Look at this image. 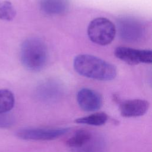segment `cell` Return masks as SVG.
<instances>
[{
    "instance_id": "1",
    "label": "cell",
    "mask_w": 152,
    "mask_h": 152,
    "mask_svg": "<svg viewBox=\"0 0 152 152\" xmlns=\"http://www.w3.org/2000/svg\"><path fill=\"white\" fill-rule=\"evenodd\" d=\"M74 68L80 75L99 81L113 80L117 74L113 65L88 54L77 55L74 60Z\"/></svg>"
},
{
    "instance_id": "2",
    "label": "cell",
    "mask_w": 152,
    "mask_h": 152,
    "mask_svg": "<svg viewBox=\"0 0 152 152\" xmlns=\"http://www.w3.org/2000/svg\"><path fill=\"white\" fill-rule=\"evenodd\" d=\"M20 61L27 69L37 72L42 69L48 60V49L40 38L31 37L21 44L20 50Z\"/></svg>"
},
{
    "instance_id": "3",
    "label": "cell",
    "mask_w": 152,
    "mask_h": 152,
    "mask_svg": "<svg viewBox=\"0 0 152 152\" xmlns=\"http://www.w3.org/2000/svg\"><path fill=\"white\" fill-rule=\"evenodd\" d=\"M116 28L114 24L104 17H97L89 23L87 34L91 42L99 45L110 44L115 38Z\"/></svg>"
},
{
    "instance_id": "4",
    "label": "cell",
    "mask_w": 152,
    "mask_h": 152,
    "mask_svg": "<svg viewBox=\"0 0 152 152\" xmlns=\"http://www.w3.org/2000/svg\"><path fill=\"white\" fill-rule=\"evenodd\" d=\"M68 131V128H30L20 129L17 132V135L20 138L25 140L49 141L55 140L64 135Z\"/></svg>"
},
{
    "instance_id": "5",
    "label": "cell",
    "mask_w": 152,
    "mask_h": 152,
    "mask_svg": "<svg viewBox=\"0 0 152 152\" xmlns=\"http://www.w3.org/2000/svg\"><path fill=\"white\" fill-rule=\"evenodd\" d=\"M118 29L122 39L126 42H137L141 38L144 32L142 24L132 17H124L118 21Z\"/></svg>"
},
{
    "instance_id": "6",
    "label": "cell",
    "mask_w": 152,
    "mask_h": 152,
    "mask_svg": "<svg viewBox=\"0 0 152 152\" xmlns=\"http://www.w3.org/2000/svg\"><path fill=\"white\" fill-rule=\"evenodd\" d=\"M114 53L117 58L130 65L150 64L152 61V52L150 50L118 46L115 49Z\"/></svg>"
},
{
    "instance_id": "7",
    "label": "cell",
    "mask_w": 152,
    "mask_h": 152,
    "mask_svg": "<svg viewBox=\"0 0 152 152\" xmlns=\"http://www.w3.org/2000/svg\"><path fill=\"white\" fill-rule=\"evenodd\" d=\"M77 100L79 106L86 112H94L99 110L102 105L100 94L90 88L80 89L77 94Z\"/></svg>"
},
{
    "instance_id": "8",
    "label": "cell",
    "mask_w": 152,
    "mask_h": 152,
    "mask_svg": "<svg viewBox=\"0 0 152 152\" xmlns=\"http://www.w3.org/2000/svg\"><path fill=\"white\" fill-rule=\"evenodd\" d=\"M149 103L142 99H132L121 102V115L125 118H135L142 116L148 110Z\"/></svg>"
},
{
    "instance_id": "9",
    "label": "cell",
    "mask_w": 152,
    "mask_h": 152,
    "mask_svg": "<svg viewBox=\"0 0 152 152\" xmlns=\"http://www.w3.org/2000/svg\"><path fill=\"white\" fill-rule=\"evenodd\" d=\"M68 0H39L41 11L47 15H59L66 12L69 8Z\"/></svg>"
},
{
    "instance_id": "10",
    "label": "cell",
    "mask_w": 152,
    "mask_h": 152,
    "mask_svg": "<svg viewBox=\"0 0 152 152\" xmlns=\"http://www.w3.org/2000/svg\"><path fill=\"white\" fill-rule=\"evenodd\" d=\"M92 137V134L88 131L78 130L66 141V144L70 148H78L84 145Z\"/></svg>"
},
{
    "instance_id": "11",
    "label": "cell",
    "mask_w": 152,
    "mask_h": 152,
    "mask_svg": "<svg viewBox=\"0 0 152 152\" xmlns=\"http://www.w3.org/2000/svg\"><path fill=\"white\" fill-rule=\"evenodd\" d=\"M108 116L104 112L95 113L86 116L77 118L75 122L78 124H86L93 126H100L106 124Z\"/></svg>"
},
{
    "instance_id": "12",
    "label": "cell",
    "mask_w": 152,
    "mask_h": 152,
    "mask_svg": "<svg viewBox=\"0 0 152 152\" xmlns=\"http://www.w3.org/2000/svg\"><path fill=\"white\" fill-rule=\"evenodd\" d=\"M14 96L10 90L0 89V115L10 111L14 107Z\"/></svg>"
},
{
    "instance_id": "13",
    "label": "cell",
    "mask_w": 152,
    "mask_h": 152,
    "mask_svg": "<svg viewBox=\"0 0 152 152\" xmlns=\"http://www.w3.org/2000/svg\"><path fill=\"white\" fill-rule=\"evenodd\" d=\"M104 144L103 141L100 137H94L93 135L91 138L82 147L73 149L74 152H103Z\"/></svg>"
},
{
    "instance_id": "14",
    "label": "cell",
    "mask_w": 152,
    "mask_h": 152,
    "mask_svg": "<svg viewBox=\"0 0 152 152\" xmlns=\"http://www.w3.org/2000/svg\"><path fill=\"white\" fill-rule=\"evenodd\" d=\"M15 15L16 11L10 1L0 0V20L11 21Z\"/></svg>"
},
{
    "instance_id": "15",
    "label": "cell",
    "mask_w": 152,
    "mask_h": 152,
    "mask_svg": "<svg viewBox=\"0 0 152 152\" xmlns=\"http://www.w3.org/2000/svg\"><path fill=\"white\" fill-rule=\"evenodd\" d=\"M5 114L6 113L0 115V127L8 128L12 124L13 122L12 118Z\"/></svg>"
}]
</instances>
